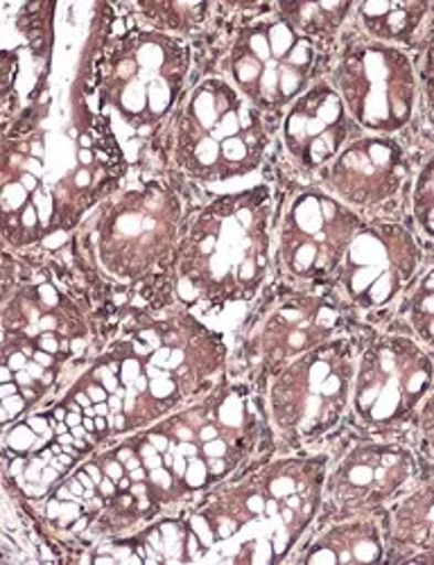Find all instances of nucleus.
<instances>
[{
    "mask_svg": "<svg viewBox=\"0 0 434 565\" xmlns=\"http://www.w3.org/2000/svg\"><path fill=\"white\" fill-rule=\"evenodd\" d=\"M224 340L192 312L140 317L123 328L51 407L55 441L75 459L152 426L222 379Z\"/></svg>",
    "mask_w": 434,
    "mask_h": 565,
    "instance_id": "f257e3e1",
    "label": "nucleus"
},
{
    "mask_svg": "<svg viewBox=\"0 0 434 565\" xmlns=\"http://www.w3.org/2000/svg\"><path fill=\"white\" fill-rule=\"evenodd\" d=\"M263 430L252 392L222 379L202 398L98 448L91 459L152 523L166 509L235 478L254 459Z\"/></svg>",
    "mask_w": 434,
    "mask_h": 565,
    "instance_id": "f03ea898",
    "label": "nucleus"
},
{
    "mask_svg": "<svg viewBox=\"0 0 434 565\" xmlns=\"http://www.w3.org/2000/svg\"><path fill=\"white\" fill-rule=\"evenodd\" d=\"M120 170L114 136L80 100L57 127L8 134L3 146V241L30 249L73 231L80 220L112 198Z\"/></svg>",
    "mask_w": 434,
    "mask_h": 565,
    "instance_id": "7ed1b4c3",
    "label": "nucleus"
},
{
    "mask_svg": "<svg viewBox=\"0 0 434 565\" xmlns=\"http://www.w3.org/2000/svg\"><path fill=\"white\" fill-rule=\"evenodd\" d=\"M326 476L328 457L287 455L204 493L186 513L202 561H289L321 515Z\"/></svg>",
    "mask_w": 434,
    "mask_h": 565,
    "instance_id": "20e7f679",
    "label": "nucleus"
},
{
    "mask_svg": "<svg viewBox=\"0 0 434 565\" xmlns=\"http://www.w3.org/2000/svg\"><path fill=\"white\" fill-rule=\"evenodd\" d=\"M272 191L245 188L192 217L174 256V297L186 310L252 301L272 271Z\"/></svg>",
    "mask_w": 434,
    "mask_h": 565,
    "instance_id": "39448f33",
    "label": "nucleus"
},
{
    "mask_svg": "<svg viewBox=\"0 0 434 565\" xmlns=\"http://www.w3.org/2000/svg\"><path fill=\"white\" fill-rule=\"evenodd\" d=\"M0 323L8 428L53 394L66 366L86 351L91 326L75 297L53 278L28 280L8 290Z\"/></svg>",
    "mask_w": 434,
    "mask_h": 565,
    "instance_id": "423d86ee",
    "label": "nucleus"
},
{
    "mask_svg": "<svg viewBox=\"0 0 434 565\" xmlns=\"http://www.w3.org/2000/svg\"><path fill=\"white\" fill-rule=\"evenodd\" d=\"M269 122L226 77H204L172 116L170 154L188 179L229 183L254 174L269 148Z\"/></svg>",
    "mask_w": 434,
    "mask_h": 565,
    "instance_id": "0eeeda50",
    "label": "nucleus"
},
{
    "mask_svg": "<svg viewBox=\"0 0 434 565\" xmlns=\"http://www.w3.org/2000/svg\"><path fill=\"white\" fill-rule=\"evenodd\" d=\"M190 68L192 53L183 39L134 28L112 41L98 96L125 127L150 134L174 116L188 96Z\"/></svg>",
    "mask_w": 434,
    "mask_h": 565,
    "instance_id": "6e6552de",
    "label": "nucleus"
},
{
    "mask_svg": "<svg viewBox=\"0 0 434 565\" xmlns=\"http://www.w3.org/2000/svg\"><path fill=\"white\" fill-rule=\"evenodd\" d=\"M358 353L356 338L337 335L287 362L267 381V420L285 450L308 448L345 420Z\"/></svg>",
    "mask_w": 434,
    "mask_h": 565,
    "instance_id": "1a4fd4ad",
    "label": "nucleus"
},
{
    "mask_svg": "<svg viewBox=\"0 0 434 565\" xmlns=\"http://www.w3.org/2000/svg\"><path fill=\"white\" fill-rule=\"evenodd\" d=\"M183 206L159 181L107 198L91 224V245L100 269L118 282H140L174 263L183 235Z\"/></svg>",
    "mask_w": 434,
    "mask_h": 565,
    "instance_id": "9d476101",
    "label": "nucleus"
},
{
    "mask_svg": "<svg viewBox=\"0 0 434 565\" xmlns=\"http://www.w3.org/2000/svg\"><path fill=\"white\" fill-rule=\"evenodd\" d=\"M319 64L321 43L299 34L272 8L237 28L222 71L258 111L283 116L319 79Z\"/></svg>",
    "mask_w": 434,
    "mask_h": 565,
    "instance_id": "9b49d317",
    "label": "nucleus"
},
{
    "mask_svg": "<svg viewBox=\"0 0 434 565\" xmlns=\"http://www.w3.org/2000/svg\"><path fill=\"white\" fill-rule=\"evenodd\" d=\"M434 385V358L410 335H380L356 362L351 414L367 433H392L412 420Z\"/></svg>",
    "mask_w": 434,
    "mask_h": 565,
    "instance_id": "f8f14e48",
    "label": "nucleus"
},
{
    "mask_svg": "<svg viewBox=\"0 0 434 565\" xmlns=\"http://www.w3.org/2000/svg\"><path fill=\"white\" fill-rule=\"evenodd\" d=\"M328 82L362 131L392 136L405 129L419 103V75L403 49L371 39L347 45Z\"/></svg>",
    "mask_w": 434,
    "mask_h": 565,
    "instance_id": "ddd939ff",
    "label": "nucleus"
},
{
    "mask_svg": "<svg viewBox=\"0 0 434 565\" xmlns=\"http://www.w3.org/2000/svg\"><path fill=\"white\" fill-rule=\"evenodd\" d=\"M364 220L358 211L319 188H306L287 202L278 224L276 258L295 282H330Z\"/></svg>",
    "mask_w": 434,
    "mask_h": 565,
    "instance_id": "4468645a",
    "label": "nucleus"
},
{
    "mask_svg": "<svg viewBox=\"0 0 434 565\" xmlns=\"http://www.w3.org/2000/svg\"><path fill=\"white\" fill-rule=\"evenodd\" d=\"M423 252L412 231L399 222H364L330 288L342 306L378 312L403 297L419 278Z\"/></svg>",
    "mask_w": 434,
    "mask_h": 565,
    "instance_id": "2eb2a0df",
    "label": "nucleus"
},
{
    "mask_svg": "<svg viewBox=\"0 0 434 565\" xmlns=\"http://www.w3.org/2000/svg\"><path fill=\"white\" fill-rule=\"evenodd\" d=\"M419 473L416 455L394 441L353 446L326 476L321 521L337 523L358 515H375L392 504Z\"/></svg>",
    "mask_w": 434,
    "mask_h": 565,
    "instance_id": "dca6fc26",
    "label": "nucleus"
},
{
    "mask_svg": "<svg viewBox=\"0 0 434 565\" xmlns=\"http://www.w3.org/2000/svg\"><path fill=\"white\" fill-rule=\"evenodd\" d=\"M345 326L342 306L315 292H287L258 317L245 344L256 379L269 381L287 362L330 342Z\"/></svg>",
    "mask_w": 434,
    "mask_h": 565,
    "instance_id": "f3484780",
    "label": "nucleus"
},
{
    "mask_svg": "<svg viewBox=\"0 0 434 565\" xmlns=\"http://www.w3.org/2000/svg\"><path fill=\"white\" fill-rule=\"evenodd\" d=\"M410 177V161L392 136L364 134L321 170L326 191L353 211H373L392 202Z\"/></svg>",
    "mask_w": 434,
    "mask_h": 565,
    "instance_id": "a211bd4d",
    "label": "nucleus"
},
{
    "mask_svg": "<svg viewBox=\"0 0 434 565\" xmlns=\"http://www.w3.org/2000/svg\"><path fill=\"white\" fill-rule=\"evenodd\" d=\"M358 136H362V129L328 79H317L287 107L280 120L283 148L306 172L328 168Z\"/></svg>",
    "mask_w": 434,
    "mask_h": 565,
    "instance_id": "6ab92c4d",
    "label": "nucleus"
},
{
    "mask_svg": "<svg viewBox=\"0 0 434 565\" xmlns=\"http://www.w3.org/2000/svg\"><path fill=\"white\" fill-rule=\"evenodd\" d=\"M388 554V541L375 515H358L337 521L315 534L289 556L301 565H369Z\"/></svg>",
    "mask_w": 434,
    "mask_h": 565,
    "instance_id": "aec40b11",
    "label": "nucleus"
},
{
    "mask_svg": "<svg viewBox=\"0 0 434 565\" xmlns=\"http://www.w3.org/2000/svg\"><path fill=\"white\" fill-rule=\"evenodd\" d=\"M384 541V561L423 563L434 552V482L416 487L392 502Z\"/></svg>",
    "mask_w": 434,
    "mask_h": 565,
    "instance_id": "412c9836",
    "label": "nucleus"
},
{
    "mask_svg": "<svg viewBox=\"0 0 434 565\" xmlns=\"http://www.w3.org/2000/svg\"><path fill=\"white\" fill-rule=\"evenodd\" d=\"M432 6L425 0H367L356 6L358 21L371 41L410 45L416 41Z\"/></svg>",
    "mask_w": 434,
    "mask_h": 565,
    "instance_id": "4be33fe9",
    "label": "nucleus"
},
{
    "mask_svg": "<svg viewBox=\"0 0 434 565\" xmlns=\"http://www.w3.org/2000/svg\"><path fill=\"white\" fill-rule=\"evenodd\" d=\"M272 8L285 23L317 43L332 41L356 10L353 3L340 0H283Z\"/></svg>",
    "mask_w": 434,
    "mask_h": 565,
    "instance_id": "5701e85b",
    "label": "nucleus"
},
{
    "mask_svg": "<svg viewBox=\"0 0 434 565\" xmlns=\"http://www.w3.org/2000/svg\"><path fill=\"white\" fill-rule=\"evenodd\" d=\"M134 10L140 14L145 23H148L150 30L183 39L204 28L213 6L183 3V0H159V3L148 0V3H136Z\"/></svg>",
    "mask_w": 434,
    "mask_h": 565,
    "instance_id": "b1692460",
    "label": "nucleus"
},
{
    "mask_svg": "<svg viewBox=\"0 0 434 565\" xmlns=\"http://www.w3.org/2000/svg\"><path fill=\"white\" fill-rule=\"evenodd\" d=\"M399 315L410 328L412 338L434 353V265L403 295Z\"/></svg>",
    "mask_w": 434,
    "mask_h": 565,
    "instance_id": "393cba45",
    "label": "nucleus"
},
{
    "mask_svg": "<svg viewBox=\"0 0 434 565\" xmlns=\"http://www.w3.org/2000/svg\"><path fill=\"white\" fill-rule=\"evenodd\" d=\"M412 217L416 228L434 243V154L421 166L412 185Z\"/></svg>",
    "mask_w": 434,
    "mask_h": 565,
    "instance_id": "a878e982",
    "label": "nucleus"
},
{
    "mask_svg": "<svg viewBox=\"0 0 434 565\" xmlns=\"http://www.w3.org/2000/svg\"><path fill=\"white\" fill-rule=\"evenodd\" d=\"M419 88L425 98V105L430 114L434 116V30L423 43L421 51V62H419Z\"/></svg>",
    "mask_w": 434,
    "mask_h": 565,
    "instance_id": "bb28decb",
    "label": "nucleus"
},
{
    "mask_svg": "<svg viewBox=\"0 0 434 565\" xmlns=\"http://www.w3.org/2000/svg\"><path fill=\"white\" fill-rule=\"evenodd\" d=\"M414 420H416V430H419L423 452L430 459H434V385H432L430 394L425 396V401L421 403Z\"/></svg>",
    "mask_w": 434,
    "mask_h": 565,
    "instance_id": "cd10ccee",
    "label": "nucleus"
}]
</instances>
